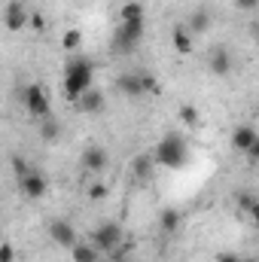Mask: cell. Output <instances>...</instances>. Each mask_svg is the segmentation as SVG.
Listing matches in <instances>:
<instances>
[{"label":"cell","mask_w":259,"mask_h":262,"mask_svg":"<svg viewBox=\"0 0 259 262\" xmlns=\"http://www.w3.org/2000/svg\"><path fill=\"white\" fill-rule=\"evenodd\" d=\"M95 82V61L85 55H70L64 64V98L70 104H76Z\"/></svg>","instance_id":"1"},{"label":"cell","mask_w":259,"mask_h":262,"mask_svg":"<svg viewBox=\"0 0 259 262\" xmlns=\"http://www.w3.org/2000/svg\"><path fill=\"white\" fill-rule=\"evenodd\" d=\"M153 156H156V162H159L162 168L180 171V168L189 162V146H186V140H183L180 131H168V134L159 140V146L153 149Z\"/></svg>","instance_id":"2"},{"label":"cell","mask_w":259,"mask_h":262,"mask_svg":"<svg viewBox=\"0 0 259 262\" xmlns=\"http://www.w3.org/2000/svg\"><path fill=\"white\" fill-rule=\"evenodd\" d=\"M143 37H146V18H137V21H119L116 31H113L110 46H113V52L128 55V52H134V49L143 43Z\"/></svg>","instance_id":"3"},{"label":"cell","mask_w":259,"mask_h":262,"mask_svg":"<svg viewBox=\"0 0 259 262\" xmlns=\"http://www.w3.org/2000/svg\"><path fill=\"white\" fill-rule=\"evenodd\" d=\"M21 101H25V110L34 116V119H46L52 113V101L46 95V89L40 82H31L25 92H21Z\"/></svg>","instance_id":"4"},{"label":"cell","mask_w":259,"mask_h":262,"mask_svg":"<svg viewBox=\"0 0 259 262\" xmlns=\"http://www.w3.org/2000/svg\"><path fill=\"white\" fill-rule=\"evenodd\" d=\"M92 244H95L101 253H113V250L122 244V226L113 223V220L95 226V232H92Z\"/></svg>","instance_id":"5"},{"label":"cell","mask_w":259,"mask_h":262,"mask_svg":"<svg viewBox=\"0 0 259 262\" xmlns=\"http://www.w3.org/2000/svg\"><path fill=\"white\" fill-rule=\"evenodd\" d=\"M46 232H49V238H52L58 247H64V250H73V247L79 244L76 229H73V223H67V220H52V223L46 226Z\"/></svg>","instance_id":"6"},{"label":"cell","mask_w":259,"mask_h":262,"mask_svg":"<svg viewBox=\"0 0 259 262\" xmlns=\"http://www.w3.org/2000/svg\"><path fill=\"white\" fill-rule=\"evenodd\" d=\"M18 189H21L25 198H43L49 192V180H46V174H40L37 168H31L25 177H18Z\"/></svg>","instance_id":"7"},{"label":"cell","mask_w":259,"mask_h":262,"mask_svg":"<svg viewBox=\"0 0 259 262\" xmlns=\"http://www.w3.org/2000/svg\"><path fill=\"white\" fill-rule=\"evenodd\" d=\"M107 165H110L107 149H101V146H85V149H82V168H85L92 177H101V174L107 171Z\"/></svg>","instance_id":"8"},{"label":"cell","mask_w":259,"mask_h":262,"mask_svg":"<svg viewBox=\"0 0 259 262\" xmlns=\"http://www.w3.org/2000/svg\"><path fill=\"white\" fill-rule=\"evenodd\" d=\"M28 21H31V15H28L25 3L12 0V3L6 6V12H3V25H6V31H9V34H18V31L28 28Z\"/></svg>","instance_id":"9"},{"label":"cell","mask_w":259,"mask_h":262,"mask_svg":"<svg viewBox=\"0 0 259 262\" xmlns=\"http://www.w3.org/2000/svg\"><path fill=\"white\" fill-rule=\"evenodd\" d=\"M116 89H119L122 95H128V98L146 95V73H119Z\"/></svg>","instance_id":"10"},{"label":"cell","mask_w":259,"mask_h":262,"mask_svg":"<svg viewBox=\"0 0 259 262\" xmlns=\"http://www.w3.org/2000/svg\"><path fill=\"white\" fill-rule=\"evenodd\" d=\"M259 140V131L253 125H238V128L232 131V149H238V152H250V146Z\"/></svg>","instance_id":"11"},{"label":"cell","mask_w":259,"mask_h":262,"mask_svg":"<svg viewBox=\"0 0 259 262\" xmlns=\"http://www.w3.org/2000/svg\"><path fill=\"white\" fill-rule=\"evenodd\" d=\"M171 46H174V52L177 55H192V49H195V37H192V31L189 28H174L171 31Z\"/></svg>","instance_id":"12"},{"label":"cell","mask_w":259,"mask_h":262,"mask_svg":"<svg viewBox=\"0 0 259 262\" xmlns=\"http://www.w3.org/2000/svg\"><path fill=\"white\" fill-rule=\"evenodd\" d=\"M104 104H107V98H104V92H101V89H89V92L76 101V107H79L82 113H101V110H104Z\"/></svg>","instance_id":"13"},{"label":"cell","mask_w":259,"mask_h":262,"mask_svg":"<svg viewBox=\"0 0 259 262\" xmlns=\"http://www.w3.org/2000/svg\"><path fill=\"white\" fill-rule=\"evenodd\" d=\"M156 156L153 152H140L137 159H134V165H131V174L137 177V180H149L153 177V171H156Z\"/></svg>","instance_id":"14"},{"label":"cell","mask_w":259,"mask_h":262,"mask_svg":"<svg viewBox=\"0 0 259 262\" xmlns=\"http://www.w3.org/2000/svg\"><path fill=\"white\" fill-rule=\"evenodd\" d=\"M207 67H210L213 76H229V73H232V55H229L226 49H213Z\"/></svg>","instance_id":"15"},{"label":"cell","mask_w":259,"mask_h":262,"mask_svg":"<svg viewBox=\"0 0 259 262\" xmlns=\"http://www.w3.org/2000/svg\"><path fill=\"white\" fill-rule=\"evenodd\" d=\"M70 256H73V262H98L101 259V250H98L92 241H79V244L70 250Z\"/></svg>","instance_id":"16"},{"label":"cell","mask_w":259,"mask_h":262,"mask_svg":"<svg viewBox=\"0 0 259 262\" xmlns=\"http://www.w3.org/2000/svg\"><path fill=\"white\" fill-rule=\"evenodd\" d=\"M159 229H162L165 235H174V232L180 229V210H174V207H165V210L159 213Z\"/></svg>","instance_id":"17"},{"label":"cell","mask_w":259,"mask_h":262,"mask_svg":"<svg viewBox=\"0 0 259 262\" xmlns=\"http://www.w3.org/2000/svg\"><path fill=\"white\" fill-rule=\"evenodd\" d=\"M210 21H213V18H210V12H207V9H195L192 15H189V25H186V28L192 31V37H198V34H207Z\"/></svg>","instance_id":"18"},{"label":"cell","mask_w":259,"mask_h":262,"mask_svg":"<svg viewBox=\"0 0 259 262\" xmlns=\"http://www.w3.org/2000/svg\"><path fill=\"white\" fill-rule=\"evenodd\" d=\"M137 18H146V6H143L140 0H128V3H122V9H119V21H137Z\"/></svg>","instance_id":"19"},{"label":"cell","mask_w":259,"mask_h":262,"mask_svg":"<svg viewBox=\"0 0 259 262\" xmlns=\"http://www.w3.org/2000/svg\"><path fill=\"white\" fill-rule=\"evenodd\" d=\"M79 46H82V34H79L76 28L64 31V37H61V49L70 52V55H76V49H79Z\"/></svg>","instance_id":"20"},{"label":"cell","mask_w":259,"mask_h":262,"mask_svg":"<svg viewBox=\"0 0 259 262\" xmlns=\"http://www.w3.org/2000/svg\"><path fill=\"white\" fill-rule=\"evenodd\" d=\"M180 122H183L186 128H192V131L201 125V116H198V110H195L192 104H183V107H180Z\"/></svg>","instance_id":"21"},{"label":"cell","mask_w":259,"mask_h":262,"mask_svg":"<svg viewBox=\"0 0 259 262\" xmlns=\"http://www.w3.org/2000/svg\"><path fill=\"white\" fill-rule=\"evenodd\" d=\"M89 198H92V201H101V198H107V186H104L101 180H92V183H89Z\"/></svg>","instance_id":"22"},{"label":"cell","mask_w":259,"mask_h":262,"mask_svg":"<svg viewBox=\"0 0 259 262\" xmlns=\"http://www.w3.org/2000/svg\"><path fill=\"white\" fill-rule=\"evenodd\" d=\"M12 259H15V247L9 241H3L0 244V262H12Z\"/></svg>","instance_id":"23"},{"label":"cell","mask_w":259,"mask_h":262,"mask_svg":"<svg viewBox=\"0 0 259 262\" xmlns=\"http://www.w3.org/2000/svg\"><path fill=\"white\" fill-rule=\"evenodd\" d=\"M232 3H235L238 9H244V12H253L259 6V0H232Z\"/></svg>","instance_id":"24"},{"label":"cell","mask_w":259,"mask_h":262,"mask_svg":"<svg viewBox=\"0 0 259 262\" xmlns=\"http://www.w3.org/2000/svg\"><path fill=\"white\" fill-rule=\"evenodd\" d=\"M253 204H256V198H253V195H241V198H238V207H241V210H247V213H250V207H253Z\"/></svg>","instance_id":"25"},{"label":"cell","mask_w":259,"mask_h":262,"mask_svg":"<svg viewBox=\"0 0 259 262\" xmlns=\"http://www.w3.org/2000/svg\"><path fill=\"white\" fill-rule=\"evenodd\" d=\"M247 159H250L253 165H259V140L253 143V146H250V152H247Z\"/></svg>","instance_id":"26"},{"label":"cell","mask_w":259,"mask_h":262,"mask_svg":"<svg viewBox=\"0 0 259 262\" xmlns=\"http://www.w3.org/2000/svg\"><path fill=\"white\" fill-rule=\"evenodd\" d=\"M217 262H244V259H241V256H235V253H220Z\"/></svg>","instance_id":"27"},{"label":"cell","mask_w":259,"mask_h":262,"mask_svg":"<svg viewBox=\"0 0 259 262\" xmlns=\"http://www.w3.org/2000/svg\"><path fill=\"white\" fill-rule=\"evenodd\" d=\"M250 216H253V223H256V229H259V198H256V204L250 207Z\"/></svg>","instance_id":"28"},{"label":"cell","mask_w":259,"mask_h":262,"mask_svg":"<svg viewBox=\"0 0 259 262\" xmlns=\"http://www.w3.org/2000/svg\"><path fill=\"white\" fill-rule=\"evenodd\" d=\"M244 262H256V259H244Z\"/></svg>","instance_id":"29"}]
</instances>
